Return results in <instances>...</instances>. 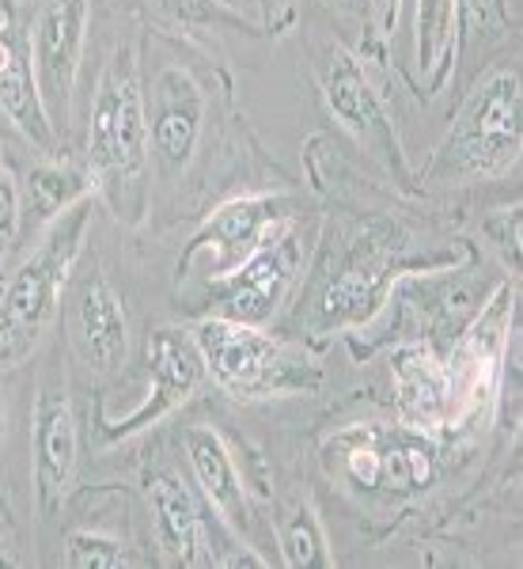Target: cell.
Listing matches in <instances>:
<instances>
[{
    "instance_id": "obj_23",
    "label": "cell",
    "mask_w": 523,
    "mask_h": 569,
    "mask_svg": "<svg viewBox=\"0 0 523 569\" xmlns=\"http://www.w3.org/2000/svg\"><path fill=\"white\" fill-rule=\"evenodd\" d=\"M278 539H281L284 566H292V569H330L334 566L323 520H319V512L311 501L292 505V512L281 520V528H278Z\"/></svg>"
},
{
    "instance_id": "obj_29",
    "label": "cell",
    "mask_w": 523,
    "mask_h": 569,
    "mask_svg": "<svg viewBox=\"0 0 523 569\" xmlns=\"http://www.w3.org/2000/svg\"><path fill=\"white\" fill-rule=\"evenodd\" d=\"M338 4H345V8H361V4H369V0H338Z\"/></svg>"
},
{
    "instance_id": "obj_7",
    "label": "cell",
    "mask_w": 523,
    "mask_h": 569,
    "mask_svg": "<svg viewBox=\"0 0 523 569\" xmlns=\"http://www.w3.org/2000/svg\"><path fill=\"white\" fill-rule=\"evenodd\" d=\"M323 467L356 493H410L436 479L440 448L410 426H349L323 445Z\"/></svg>"
},
{
    "instance_id": "obj_16",
    "label": "cell",
    "mask_w": 523,
    "mask_h": 569,
    "mask_svg": "<svg viewBox=\"0 0 523 569\" xmlns=\"http://www.w3.org/2000/svg\"><path fill=\"white\" fill-rule=\"evenodd\" d=\"M0 110L42 156L58 152V130L42 107L31 66V31L12 0H0Z\"/></svg>"
},
{
    "instance_id": "obj_25",
    "label": "cell",
    "mask_w": 523,
    "mask_h": 569,
    "mask_svg": "<svg viewBox=\"0 0 523 569\" xmlns=\"http://www.w3.org/2000/svg\"><path fill=\"white\" fill-rule=\"evenodd\" d=\"M160 20H168L174 27H201V23H228V27H243L247 31V20L235 8L243 0H144Z\"/></svg>"
},
{
    "instance_id": "obj_17",
    "label": "cell",
    "mask_w": 523,
    "mask_h": 569,
    "mask_svg": "<svg viewBox=\"0 0 523 569\" xmlns=\"http://www.w3.org/2000/svg\"><path fill=\"white\" fill-rule=\"evenodd\" d=\"M391 391L402 426L421 433H447V418H452L447 361L425 338H406L391 350Z\"/></svg>"
},
{
    "instance_id": "obj_8",
    "label": "cell",
    "mask_w": 523,
    "mask_h": 569,
    "mask_svg": "<svg viewBox=\"0 0 523 569\" xmlns=\"http://www.w3.org/2000/svg\"><path fill=\"white\" fill-rule=\"evenodd\" d=\"M308 254L311 243L304 236V220H296L281 228L273 240L254 247L240 266L201 281V305H209V316H224L235 323H273V316L289 305L304 278Z\"/></svg>"
},
{
    "instance_id": "obj_27",
    "label": "cell",
    "mask_w": 523,
    "mask_h": 569,
    "mask_svg": "<svg viewBox=\"0 0 523 569\" xmlns=\"http://www.w3.org/2000/svg\"><path fill=\"white\" fill-rule=\"evenodd\" d=\"M482 232H485V240L493 243V251L501 254L504 270L516 273L520 270V206L490 213L482 220Z\"/></svg>"
},
{
    "instance_id": "obj_11",
    "label": "cell",
    "mask_w": 523,
    "mask_h": 569,
    "mask_svg": "<svg viewBox=\"0 0 523 569\" xmlns=\"http://www.w3.org/2000/svg\"><path fill=\"white\" fill-rule=\"evenodd\" d=\"M144 361H149V391H144V399L122 421H107L103 426L107 445H122V440L149 433L168 415L187 407L201 391V383L209 380L205 357H201L194 330L179 323H163L152 330Z\"/></svg>"
},
{
    "instance_id": "obj_3",
    "label": "cell",
    "mask_w": 523,
    "mask_h": 569,
    "mask_svg": "<svg viewBox=\"0 0 523 569\" xmlns=\"http://www.w3.org/2000/svg\"><path fill=\"white\" fill-rule=\"evenodd\" d=\"M520 69L493 66L490 72H479L418 182L421 187H474V182L504 179L520 168Z\"/></svg>"
},
{
    "instance_id": "obj_22",
    "label": "cell",
    "mask_w": 523,
    "mask_h": 569,
    "mask_svg": "<svg viewBox=\"0 0 523 569\" xmlns=\"http://www.w3.org/2000/svg\"><path fill=\"white\" fill-rule=\"evenodd\" d=\"M459 39H455V69L482 61L485 50L501 46L512 34V16L504 0H455Z\"/></svg>"
},
{
    "instance_id": "obj_4",
    "label": "cell",
    "mask_w": 523,
    "mask_h": 569,
    "mask_svg": "<svg viewBox=\"0 0 523 569\" xmlns=\"http://www.w3.org/2000/svg\"><path fill=\"white\" fill-rule=\"evenodd\" d=\"M91 198L42 228L39 243L0 284V369L27 361L61 311L77 262L91 232Z\"/></svg>"
},
{
    "instance_id": "obj_24",
    "label": "cell",
    "mask_w": 523,
    "mask_h": 569,
    "mask_svg": "<svg viewBox=\"0 0 523 569\" xmlns=\"http://www.w3.org/2000/svg\"><path fill=\"white\" fill-rule=\"evenodd\" d=\"M66 566H72V569H122V566H133V555H130V547H125L118 536H110V531L80 528V531H69V539H66Z\"/></svg>"
},
{
    "instance_id": "obj_5",
    "label": "cell",
    "mask_w": 523,
    "mask_h": 569,
    "mask_svg": "<svg viewBox=\"0 0 523 569\" xmlns=\"http://www.w3.org/2000/svg\"><path fill=\"white\" fill-rule=\"evenodd\" d=\"M205 357V372L228 399L265 402L311 395L323 383V369L300 346L270 335L265 327L235 323L224 316H205L194 327Z\"/></svg>"
},
{
    "instance_id": "obj_12",
    "label": "cell",
    "mask_w": 523,
    "mask_h": 569,
    "mask_svg": "<svg viewBox=\"0 0 523 569\" xmlns=\"http://www.w3.org/2000/svg\"><path fill=\"white\" fill-rule=\"evenodd\" d=\"M91 0H39L31 20V66L53 130H69L72 96L84 69Z\"/></svg>"
},
{
    "instance_id": "obj_20",
    "label": "cell",
    "mask_w": 523,
    "mask_h": 569,
    "mask_svg": "<svg viewBox=\"0 0 523 569\" xmlns=\"http://www.w3.org/2000/svg\"><path fill=\"white\" fill-rule=\"evenodd\" d=\"M95 194V179H91L84 160H61L58 152L34 160L23 171L20 182V198H23V213L34 220L39 228L53 224L61 213H69L72 206L88 201Z\"/></svg>"
},
{
    "instance_id": "obj_14",
    "label": "cell",
    "mask_w": 523,
    "mask_h": 569,
    "mask_svg": "<svg viewBox=\"0 0 523 569\" xmlns=\"http://www.w3.org/2000/svg\"><path fill=\"white\" fill-rule=\"evenodd\" d=\"M31 463L34 498L42 517H53L77 482L80 463V426L69 399V383L61 376H46L31 415Z\"/></svg>"
},
{
    "instance_id": "obj_21",
    "label": "cell",
    "mask_w": 523,
    "mask_h": 569,
    "mask_svg": "<svg viewBox=\"0 0 523 569\" xmlns=\"http://www.w3.org/2000/svg\"><path fill=\"white\" fill-rule=\"evenodd\" d=\"M455 0H414V61L425 99H436L455 80Z\"/></svg>"
},
{
    "instance_id": "obj_19",
    "label": "cell",
    "mask_w": 523,
    "mask_h": 569,
    "mask_svg": "<svg viewBox=\"0 0 523 569\" xmlns=\"http://www.w3.org/2000/svg\"><path fill=\"white\" fill-rule=\"evenodd\" d=\"M152 505V520H155V536L160 547L171 555L174 566H220L213 543H209V517H205V501L201 493L182 479L171 467H160L144 479Z\"/></svg>"
},
{
    "instance_id": "obj_15",
    "label": "cell",
    "mask_w": 523,
    "mask_h": 569,
    "mask_svg": "<svg viewBox=\"0 0 523 569\" xmlns=\"http://www.w3.org/2000/svg\"><path fill=\"white\" fill-rule=\"evenodd\" d=\"M69 342L80 365L110 376L130 357V311L107 273H72L69 281Z\"/></svg>"
},
{
    "instance_id": "obj_26",
    "label": "cell",
    "mask_w": 523,
    "mask_h": 569,
    "mask_svg": "<svg viewBox=\"0 0 523 569\" xmlns=\"http://www.w3.org/2000/svg\"><path fill=\"white\" fill-rule=\"evenodd\" d=\"M23 228V198H20V179L12 176L8 160L0 156V266H4L8 251L20 240Z\"/></svg>"
},
{
    "instance_id": "obj_30",
    "label": "cell",
    "mask_w": 523,
    "mask_h": 569,
    "mask_svg": "<svg viewBox=\"0 0 523 569\" xmlns=\"http://www.w3.org/2000/svg\"><path fill=\"white\" fill-rule=\"evenodd\" d=\"M0 566H12V558H8L4 550H0Z\"/></svg>"
},
{
    "instance_id": "obj_9",
    "label": "cell",
    "mask_w": 523,
    "mask_h": 569,
    "mask_svg": "<svg viewBox=\"0 0 523 569\" xmlns=\"http://www.w3.org/2000/svg\"><path fill=\"white\" fill-rule=\"evenodd\" d=\"M319 96H323L326 114L334 118L342 130L372 156L380 168H388L402 187H410V163L402 152L399 130L388 110L383 91L372 84L364 61L353 50H345L342 42L326 46L323 69H319Z\"/></svg>"
},
{
    "instance_id": "obj_13",
    "label": "cell",
    "mask_w": 523,
    "mask_h": 569,
    "mask_svg": "<svg viewBox=\"0 0 523 569\" xmlns=\"http://www.w3.org/2000/svg\"><path fill=\"white\" fill-rule=\"evenodd\" d=\"M144 118L152 171L163 182L182 179L205 137L209 99L201 80L187 66H163L144 91Z\"/></svg>"
},
{
    "instance_id": "obj_10",
    "label": "cell",
    "mask_w": 523,
    "mask_h": 569,
    "mask_svg": "<svg viewBox=\"0 0 523 569\" xmlns=\"http://www.w3.org/2000/svg\"><path fill=\"white\" fill-rule=\"evenodd\" d=\"M308 217L304 198L296 194H240L228 198L224 206H217L213 213L198 224V232L190 236L187 251L179 259V278H187V270L198 259H209V278L228 273L232 266H240L254 247L281 232V228L296 224Z\"/></svg>"
},
{
    "instance_id": "obj_28",
    "label": "cell",
    "mask_w": 523,
    "mask_h": 569,
    "mask_svg": "<svg viewBox=\"0 0 523 569\" xmlns=\"http://www.w3.org/2000/svg\"><path fill=\"white\" fill-rule=\"evenodd\" d=\"M372 8V23H375V39L388 42L399 27V12H402V0H369Z\"/></svg>"
},
{
    "instance_id": "obj_1",
    "label": "cell",
    "mask_w": 523,
    "mask_h": 569,
    "mask_svg": "<svg viewBox=\"0 0 523 569\" xmlns=\"http://www.w3.org/2000/svg\"><path fill=\"white\" fill-rule=\"evenodd\" d=\"M463 262V251L421 247V236L391 213H353L323 228L315 254L300 278V305L292 311L311 338L361 335L383 316L394 281L402 273L444 270Z\"/></svg>"
},
{
    "instance_id": "obj_18",
    "label": "cell",
    "mask_w": 523,
    "mask_h": 569,
    "mask_svg": "<svg viewBox=\"0 0 523 569\" xmlns=\"http://www.w3.org/2000/svg\"><path fill=\"white\" fill-rule=\"evenodd\" d=\"M182 448H187L190 479H194L205 509L213 512L220 528L247 543L251 539V498H247V482L228 440L209 426H190L182 433Z\"/></svg>"
},
{
    "instance_id": "obj_2",
    "label": "cell",
    "mask_w": 523,
    "mask_h": 569,
    "mask_svg": "<svg viewBox=\"0 0 523 569\" xmlns=\"http://www.w3.org/2000/svg\"><path fill=\"white\" fill-rule=\"evenodd\" d=\"M84 163L95 179L99 201L125 228H141L152 201L149 118H144L141 53L133 42L114 46L99 72L88 110Z\"/></svg>"
},
{
    "instance_id": "obj_6",
    "label": "cell",
    "mask_w": 523,
    "mask_h": 569,
    "mask_svg": "<svg viewBox=\"0 0 523 569\" xmlns=\"http://www.w3.org/2000/svg\"><path fill=\"white\" fill-rule=\"evenodd\" d=\"M520 316V278L504 273L493 297L466 319L455 350L447 357V383H452V418L447 433H466L497 407V388L504 372V357L512 350Z\"/></svg>"
}]
</instances>
